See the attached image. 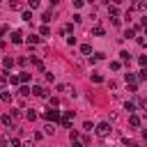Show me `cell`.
<instances>
[{
    "label": "cell",
    "instance_id": "6da1fadb",
    "mask_svg": "<svg viewBox=\"0 0 147 147\" xmlns=\"http://www.w3.org/2000/svg\"><path fill=\"white\" fill-rule=\"evenodd\" d=\"M94 131H96V136H99V138H108L113 129H110V124H108V122H101V124H96V129H94Z\"/></svg>",
    "mask_w": 147,
    "mask_h": 147
},
{
    "label": "cell",
    "instance_id": "7a4b0ae2",
    "mask_svg": "<svg viewBox=\"0 0 147 147\" xmlns=\"http://www.w3.org/2000/svg\"><path fill=\"white\" fill-rule=\"evenodd\" d=\"M32 94H37L39 99H51V96H48V90L41 87V85H34V87H32Z\"/></svg>",
    "mask_w": 147,
    "mask_h": 147
},
{
    "label": "cell",
    "instance_id": "3957f363",
    "mask_svg": "<svg viewBox=\"0 0 147 147\" xmlns=\"http://www.w3.org/2000/svg\"><path fill=\"white\" fill-rule=\"evenodd\" d=\"M44 117L48 119V124H51L53 119L57 122V119H60V110H55V108H53V110H46V113H44Z\"/></svg>",
    "mask_w": 147,
    "mask_h": 147
},
{
    "label": "cell",
    "instance_id": "277c9868",
    "mask_svg": "<svg viewBox=\"0 0 147 147\" xmlns=\"http://www.w3.org/2000/svg\"><path fill=\"white\" fill-rule=\"evenodd\" d=\"M71 122H74V110H67V113H64V117H62V126H67V129H69V126H71Z\"/></svg>",
    "mask_w": 147,
    "mask_h": 147
},
{
    "label": "cell",
    "instance_id": "5b68a950",
    "mask_svg": "<svg viewBox=\"0 0 147 147\" xmlns=\"http://www.w3.org/2000/svg\"><path fill=\"white\" fill-rule=\"evenodd\" d=\"M25 110H28V113H25V119H28V122H34V119H37V110H34V108H25Z\"/></svg>",
    "mask_w": 147,
    "mask_h": 147
},
{
    "label": "cell",
    "instance_id": "8992f818",
    "mask_svg": "<svg viewBox=\"0 0 147 147\" xmlns=\"http://www.w3.org/2000/svg\"><path fill=\"white\" fill-rule=\"evenodd\" d=\"M11 41H14V44H21V41H23V32H21V30L11 32Z\"/></svg>",
    "mask_w": 147,
    "mask_h": 147
},
{
    "label": "cell",
    "instance_id": "52a82bcc",
    "mask_svg": "<svg viewBox=\"0 0 147 147\" xmlns=\"http://www.w3.org/2000/svg\"><path fill=\"white\" fill-rule=\"evenodd\" d=\"M136 83H138V76H133V74H126V85H129V87H136Z\"/></svg>",
    "mask_w": 147,
    "mask_h": 147
},
{
    "label": "cell",
    "instance_id": "ba28073f",
    "mask_svg": "<svg viewBox=\"0 0 147 147\" xmlns=\"http://www.w3.org/2000/svg\"><path fill=\"white\" fill-rule=\"evenodd\" d=\"M57 92H64V94H69V92H71V85H69V83H60V85H57Z\"/></svg>",
    "mask_w": 147,
    "mask_h": 147
},
{
    "label": "cell",
    "instance_id": "9c48e42d",
    "mask_svg": "<svg viewBox=\"0 0 147 147\" xmlns=\"http://www.w3.org/2000/svg\"><path fill=\"white\" fill-rule=\"evenodd\" d=\"M119 62H131V53L129 51H122L119 53Z\"/></svg>",
    "mask_w": 147,
    "mask_h": 147
},
{
    "label": "cell",
    "instance_id": "30bf717a",
    "mask_svg": "<svg viewBox=\"0 0 147 147\" xmlns=\"http://www.w3.org/2000/svg\"><path fill=\"white\" fill-rule=\"evenodd\" d=\"M18 94H21V96H28V94H32V90H30L28 85H21V87H18Z\"/></svg>",
    "mask_w": 147,
    "mask_h": 147
},
{
    "label": "cell",
    "instance_id": "8fae6325",
    "mask_svg": "<svg viewBox=\"0 0 147 147\" xmlns=\"http://www.w3.org/2000/svg\"><path fill=\"white\" fill-rule=\"evenodd\" d=\"M129 124L131 126H140V117L138 115H129Z\"/></svg>",
    "mask_w": 147,
    "mask_h": 147
},
{
    "label": "cell",
    "instance_id": "7c38bea8",
    "mask_svg": "<svg viewBox=\"0 0 147 147\" xmlns=\"http://www.w3.org/2000/svg\"><path fill=\"white\" fill-rule=\"evenodd\" d=\"M2 124H5V126H14V119H11V115H2Z\"/></svg>",
    "mask_w": 147,
    "mask_h": 147
},
{
    "label": "cell",
    "instance_id": "4fadbf2b",
    "mask_svg": "<svg viewBox=\"0 0 147 147\" xmlns=\"http://www.w3.org/2000/svg\"><path fill=\"white\" fill-rule=\"evenodd\" d=\"M80 53H83V55H90V53H92V46H90V44H83V46H80Z\"/></svg>",
    "mask_w": 147,
    "mask_h": 147
},
{
    "label": "cell",
    "instance_id": "5bb4252c",
    "mask_svg": "<svg viewBox=\"0 0 147 147\" xmlns=\"http://www.w3.org/2000/svg\"><path fill=\"white\" fill-rule=\"evenodd\" d=\"M124 110H126L129 115H133V110H136V106H133L131 101H126V103H124Z\"/></svg>",
    "mask_w": 147,
    "mask_h": 147
},
{
    "label": "cell",
    "instance_id": "9a60e30c",
    "mask_svg": "<svg viewBox=\"0 0 147 147\" xmlns=\"http://www.w3.org/2000/svg\"><path fill=\"white\" fill-rule=\"evenodd\" d=\"M39 34H41V37H48V34H51L48 25H41V28H39Z\"/></svg>",
    "mask_w": 147,
    "mask_h": 147
},
{
    "label": "cell",
    "instance_id": "2e32d148",
    "mask_svg": "<svg viewBox=\"0 0 147 147\" xmlns=\"http://www.w3.org/2000/svg\"><path fill=\"white\" fill-rule=\"evenodd\" d=\"M39 39H41V37H37V34H30V37H28V44H32V46H34V44H39Z\"/></svg>",
    "mask_w": 147,
    "mask_h": 147
},
{
    "label": "cell",
    "instance_id": "e0dca14e",
    "mask_svg": "<svg viewBox=\"0 0 147 147\" xmlns=\"http://www.w3.org/2000/svg\"><path fill=\"white\" fill-rule=\"evenodd\" d=\"M108 14H110V16H115V18H117V7H115V5H108Z\"/></svg>",
    "mask_w": 147,
    "mask_h": 147
},
{
    "label": "cell",
    "instance_id": "ac0fdd59",
    "mask_svg": "<svg viewBox=\"0 0 147 147\" xmlns=\"http://www.w3.org/2000/svg\"><path fill=\"white\" fill-rule=\"evenodd\" d=\"M92 32H94L96 37H101V34H103V28H101V25H94V28H92Z\"/></svg>",
    "mask_w": 147,
    "mask_h": 147
},
{
    "label": "cell",
    "instance_id": "d6986e66",
    "mask_svg": "<svg viewBox=\"0 0 147 147\" xmlns=\"http://www.w3.org/2000/svg\"><path fill=\"white\" fill-rule=\"evenodd\" d=\"M2 64H5V71H7V69L14 64V60H11V57H5V60H2Z\"/></svg>",
    "mask_w": 147,
    "mask_h": 147
},
{
    "label": "cell",
    "instance_id": "ffe728a7",
    "mask_svg": "<svg viewBox=\"0 0 147 147\" xmlns=\"http://www.w3.org/2000/svg\"><path fill=\"white\" fill-rule=\"evenodd\" d=\"M0 99H2L5 103H9V101H11V94H9V92H2V94H0Z\"/></svg>",
    "mask_w": 147,
    "mask_h": 147
},
{
    "label": "cell",
    "instance_id": "44dd1931",
    "mask_svg": "<svg viewBox=\"0 0 147 147\" xmlns=\"http://www.w3.org/2000/svg\"><path fill=\"white\" fill-rule=\"evenodd\" d=\"M138 80H147V69H140L138 71Z\"/></svg>",
    "mask_w": 147,
    "mask_h": 147
},
{
    "label": "cell",
    "instance_id": "7402d4cb",
    "mask_svg": "<svg viewBox=\"0 0 147 147\" xmlns=\"http://www.w3.org/2000/svg\"><path fill=\"white\" fill-rule=\"evenodd\" d=\"M119 67H122V62H119V60H115V62H110V69H113V71H117Z\"/></svg>",
    "mask_w": 147,
    "mask_h": 147
},
{
    "label": "cell",
    "instance_id": "603a6c76",
    "mask_svg": "<svg viewBox=\"0 0 147 147\" xmlns=\"http://www.w3.org/2000/svg\"><path fill=\"white\" fill-rule=\"evenodd\" d=\"M55 133V126L53 124H46V136H53Z\"/></svg>",
    "mask_w": 147,
    "mask_h": 147
},
{
    "label": "cell",
    "instance_id": "cb8c5ba5",
    "mask_svg": "<svg viewBox=\"0 0 147 147\" xmlns=\"http://www.w3.org/2000/svg\"><path fill=\"white\" fill-rule=\"evenodd\" d=\"M92 80H94V83H101L103 76H101V74H92Z\"/></svg>",
    "mask_w": 147,
    "mask_h": 147
},
{
    "label": "cell",
    "instance_id": "d4e9b609",
    "mask_svg": "<svg viewBox=\"0 0 147 147\" xmlns=\"http://www.w3.org/2000/svg\"><path fill=\"white\" fill-rule=\"evenodd\" d=\"M48 103H51V106H53V108H57V106H60V101H57V99H55V96H51V99H48Z\"/></svg>",
    "mask_w": 147,
    "mask_h": 147
},
{
    "label": "cell",
    "instance_id": "484cf974",
    "mask_svg": "<svg viewBox=\"0 0 147 147\" xmlns=\"http://www.w3.org/2000/svg\"><path fill=\"white\" fill-rule=\"evenodd\" d=\"M138 62L142 64V69H147V57H145V55H140V57H138Z\"/></svg>",
    "mask_w": 147,
    "mask_h": 147
},
{
    "label": "cell",
    "instance_id": "4316f807",
    "mask_svg": "<svg viewBox=\"0 0 147 147\" xmlns=\"http://www.w3.org/2000/svg\"><path fill=\"white\" fill-rule=\"evenodd\" d=\"M71 30H74V25H71V23H67V25L62 28V32H64V34H67V32H71Z\"/></svg>",
    "mask_w": 147,
    "mask_h": 147
},
{
    "label": "cell",
    "instance_id": "83f0119b",
    "mask_svg": "<svg viewBox=\"0 0 147 147\" xmlns=\"http://www.w3.org/2000/svg\"><path fill=\"white\" fill-rule=\"evenodd\" d=\"M133 34H136V30H133V28H131V30H126V32H124V37H126V39H131V37H133Z\"/></svg>",
    "mask_w": 147,
    "mask_h": 147
},
{
    "label": "cell",
    "instance_id": "f1b7e54d",
    "mask_svg": "<svg viewBox=\"0 0 147 147\" xmlns=\"http://www.w3.org/2000/svg\"><path fill=\"white\" fill-rule=\"evenodd\" d=\"M99 60H103V53H96V55L92 57V64H94V62H99Z\"/></svg>",
    "mask_w": 147,
    "mask_h": 147
},
{
    "label": "cell",
    "instance_id": "f546056e",
    "mask_svg": "<svg viewBox=\"0 0 147 147\" xmlns=\"http://www.w3.org/2000/svg\"><path fill=\"white\" fill-rule=\"evenodd\" d=\"M138 103H140V108H142V110H147V99H140Z\"/></svg>",
    "mask_w": 147,
    "mask_h": 147
},
{
    "label": "cell",
    "instance_id": "4dcf8cb0",
    "mask_svg": "<svg viewBox=\"0 0 147 147\" xmlns=\"http://www.w3.org/2000/svg\"><path fill=\"white\" fill-rule=\"evenodd\" d=\"M23 147H32V140H23Z\"/></svg>",
    "mask_w": 147,
    "mask_h": 147
},
{
    "label": "cell",
    "instance_id": "1f68e13d",
    "mask_svg": "<svg viewBox=\"0 0 147 147\" xmlns=\"http://www.w3.org/2000/svg\"><path fill=\"white\" fill-rule=\"evenodd\" d=\"M145 34H147V25H145Z\"/></svg>",
    "mask_w": 147,
    "mask_h": 147
}]
</instances>
